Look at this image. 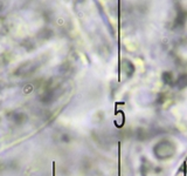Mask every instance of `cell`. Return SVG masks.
Wrapping results in <instances>:
<instances>
[{
    "mask_svg": "<svg viewBox=\"0 0 187 176\" xmlns=\"http://www.w3.org/2000/svg\"><path fill=\"white\" fill-rule=\"evenodd\" d=\"M53 176H55V163H53Z\"/></svg>",
    "mask_w": 187,
    "mask_h": 176,
    "instance_id": "obj_1",
    "label": "cell"
}]
</instances>
